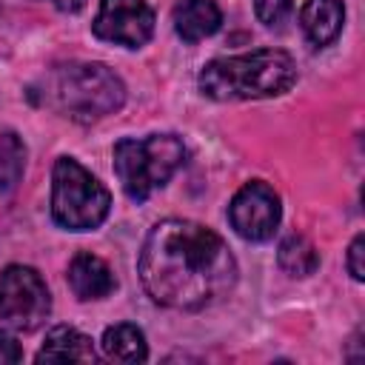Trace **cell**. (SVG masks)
Wrapping results in <instances>:
<instances>
[{"mask_svg":"<svg viewBox=\"0 0 365 365\" xmlns=\"http://www.w3.org/2000/svg\"><path fill=\"white\" fill-rule=\"evenodd\" d=\"M26 168V143L14 131L0 134V194H11Z\"/></svg>","mask_w":365,"mask_h":365,"instance_id":"9a60e30c","label":"cell"},{"mask_svg":"<svg viewBox=\"0 0 365 365\" xmlns=\"http://www.w3.org/2000/svg\"><path fill=\"white\" fill-rule=\"evenodd\" d=\"M222 26V11L214 0H180L174 6V31L185 43L211 37Z\"/></svg>","mask_w":365,"mask_h":365,"instance_id":"8fae6325","label":"cell"},{"mask_svg":"<svg viewBox=\"0 0 365 365\" xmlns=\"http://www.w3.org/2000/svg\"><path fill=\"white\" fill-rule=\"evenodd\" d=\"M137 271L148 297L174 311H202L237 282V259L220 234L191 220L157 222L140 251Z\"/></svg>","mask_w":365,"mask_h":365,"instance_id":"6da1fadb","label":"cell"},{"mask_svg":"<svg viewBox=\"0 0 365 365\" xmlns=\"http://www.w3.org/2000/svg\"><path fill=\"white\" fill-rule=\"evenodd\" d=\"M297 80L288 51L259 48L237 57H217L200 71V91L211 100H262L285 94Z\"/></svg>","mask_w":365,"mask_h":365,"instance_id":"7a4b0ae2","label":"cell"},{"mask_svg":"<svg viewBox=\"0 0 365 365\" xmlns=\"http://www.w3.org/2000/svg\"><path fill=\"white\" fill-rule=\"evenodd\" d=\"M111 208L108 188L74 157H57L51 168V217L66 231L97 228Z\"/></svg>","mask_w":365,"mask_h":365,"instance_id":"5b68a950","label":"cell"},{"mask_svg":"<svg viewBox=\"0 0 365 365\" xmlns=\"http://www.w3.org/2000/svg\"><path fill=\"white\" fill-rule=\"evenodd\" d=\"M91 29L106 43L140 48L154 34V11L145 0H100Z\"/></svg>","mask_w":365,"mask_h":365,"instance_id":"ba28073f","label":"cell"},{"mask_svg":"<svg viewBox=\"0 0 365 365\" xmlns=\"http://www.w3.org/2000/svg\"><path fill=\"white\" fill-rule=\"evenodd\" d=\"M68 285L80 299H103L114 291L117 279L106 265V259L88 251H80L68 262Z\"/></svg>","mask_w":365,"mask_h":365,"instance_id":"9c48e42d","label":"cell"},{"mask_svg":"<svg viewBox=\"0 0 365 365\" xmlns=\"http://www.w3.org/2000/svg\"><path fill=\"white\" fill-rule=\"evenodd\" d=\"M362 257H365V237H362V234H356V237H354V242L348 245V259H345L348 274H351L356 282H362V279H365V262H362Z\"/></svg>","mask_w":365,"mask_h":365,"instance_id":"e0dca14e","label":"cell"},{"mask_svg":"<svg viewBox=\"0 0 365 365\" xmlns=\"http://www.w3.org/2000/svg\"><path fill=\"white\" fill-rule=\"evenodd\" d=\"M37 362H94L97 351L91 345V336L71 325H57L46 334L43 348L34 356Z\"/></svg>","mask_w":365,"mask_h":365,"instance_id":"30bf717a","label":"cell"},{"mask_svg":"<svg viewBox=\"0 0 365 365\" xmlns=\"http://www.w3.org/2000/svg\"><path fill=\"white\" fill-rule=\"evenodd\" d=\"M100 345H103V354L114 362H145L148 359L145 336L131 322H117V325L106 328Z\"/></svg>","mask_w":365,"mask_h":365,"instance_id":"4fadbf2b","label":"cell"},{"mask_svg":"<svg viewBox=\"0 0 365 365\" xmlns=\"http://www.w3.org/2000/svg\"><path fill=\"white\" fill-rule=\"evenodd\" d=\"M277 262L288 277H311L319 268V254L314 242L302 234H288L277 248Z\"/></svg>","mask_w":365,"mask_h":365,"instance_id":"5bb4252c","label":"cell"},{"mask_svg":"<svg viewBox=\"0 0 365 365\" xmlns=\"http://www.w3.org/2000/svg\"><path fill=\"white\" fill-rule=\"evenodd\" d=\"M20 359H23V348L17 345V339H14L9 331L0 328V365H6V362H20Z\"/></svg>","mask_w":365,"mask_h":365,"instance_id":"ac0fdd59","label":"cell"},{"mask_svg":"<svg viewBox=\"0 0 365 365\" xmlns=\"http://www.w3.org/2000/svg\"><path fill=\"white\" fill-rule=\"evenodd\" d=\"M51 297L43 277L29 265H9L0 274V319L17 331H34L46 322Z\"/></svg>","mask_w":365,"mask_h":365,"instance_id":"8992f818","label":"cell"},{"mask_svg":"<svg viewBox=\"0 0 365 365\" xmlns=\"http://www.w3.org/2000/svg\"><path fill=\"white\" fill-rule=\"evenodd\" d=\"M182 163L185 145L177 134H148L140 140L123 137L114 145V171L134 202H143L163 188Z\"/></svg>","mask_w":365,"mask_h":365,"instance_id":"277c9868","label":"cell"},{"mask_svg":"<svg viewBox=\"0 0 365 365\" xmlns=\"http://www.w3.org/2000/svg\"><path fill=\"white\" fill-rule=\"evenodd\" d=\"M299 23L305 37L314 46H328L339 37L345 23V6L342 0H305L299 11Z\"/></svg>","mask_w":365,"mask_h":365,"instance_id":"7c38bea8","label":"cell"},{"mask_svg":"<svg viewBox=\"0 0 365 365\" xmlns=\"http://www.w3.org/2000/svg\"><path fill=\"white\" fill-rule=\"evenodd\" d=\"M254 11H257L259 23L279 26L291 14V0H254Z\"/></svg>","mask_w":365,"mask_h":365,"instance_id":"2e32d148","label":"cell"},{"mask_svg":"<svg viewBox=\"0 0 365 365\" xmlns=\"http://www.w3.org/2000/svg\"><path fill=\"white\" fill-rule=\"evenodd\" d=\"M54 6L60 11H66V14H74V11H80L86 6V0H54Z\"/></svg>","mask_w":365,"mask_h":365,"instance_id":"d6986e66","label":"cell"},{"mask_svg":"<svg viewBox=\"0 0 365 365\" xmlns=\"http://www.w3.org/2000/svg\"><path fill=\"white\" fill-rule=\"evenodd\" d=\"M279 217H282V205H279V194L262 182V180H251L245 182L231 205H228V220H231V228L248 240V242H265L274 237L277 225H279Z\"/></svg>","mask_w":365,"mask_h":365,"instance_id":"52a82bcc","label":"cell"},{"mask_svg":"<svg viewBox=\"0 0 365 365\" xmlns=\"http://www.w3.org/2000/svg\"><path fill=\"white\" fill-rule=\"evenodd\" d=\"M43 97L77 123H94L123 108L125 86L106 63H63L46 74Z\"/></svg>","mask_w":365,"mask_h":365,"instance_id":"3957f363","label":"cell"}]
</instances>
